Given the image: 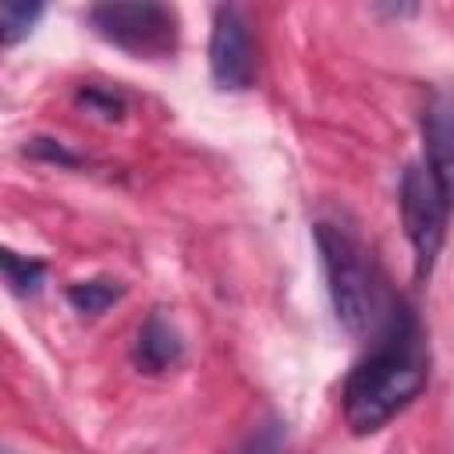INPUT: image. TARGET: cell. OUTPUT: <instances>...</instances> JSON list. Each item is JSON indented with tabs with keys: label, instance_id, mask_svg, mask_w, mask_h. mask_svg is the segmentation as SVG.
I'll use <instances>...</instances> for the list:
<instances>
[{
	"label": "cell",
	"instance_id": "52a82bcc",
	"mask_svg": "<svg viewBox=\"0 0 454 454\" xmlns=\"http://www.w3.org/2000/svg\"><path fill=\"white\" fill-rule=\"evenodd\" d=\"M181 355H184V340H181L177 326L163 312H149L135 333V348H131L135 365L142 372H163V369L177 365Z\"/></svg>",
	"mask_w": 454,
	"mask_h": 454
},
{
	"label": "cell",
	"instance_id": "30bf717a",
	"mask_svg": "<svg viewBox=\"0 0 454 454\" xmlns=\"http://www.w3.org/2000/svg\"><path fill=\"white\" fill-rule=\"evenodd\" d=\"M39 18H43V4L4 0L0 4V39H4V46H14L18 39H25Z\"/></svg>",
	"mask_w": 454,
	"mask_h": 454
},
{
	"label": "cell",
	"instance_id": "8fae6325",
	"mask_svg": "<svg viewBox=\"0 0 454 454\" xmlns=\"http://www.w3.org/2000/svg\"><path fill=\"white\" fill-rule=\"evenodd\" d=\"M238 454H287V426L277 415H266L262 422L252 426Z\"/></svg>",
	"mask_w": 454,
	"mask_h": 454
},
{
	"label": "cell",
	"instance_id": "ba28073f",
	"mask_svg": "<svg viewBox=\"0 0 454 454\" xmlns=\"http://www.w3.org/2000/svg\"><path fill=\"white\" fill-rule=\"evenodd\" d=\"M0 262H4V280H7L11 294H18V298L39 294V287H43V280H46V262H43V259L21 255V252H14V248H4Z\"/></svg>",
	"mask_w": 454,
	"mask_h": 454
},
{
	"label": "cell",
	"instance_id": "6da1fadb",
	"mask_svg": "<svg viewBox=\"0 0 454 454\" xmlns=\"http://www.w3.org/2000/svg\"><path fill=\"white\" fill-rule=\"evenodd\" d=\"M429 380L426 330L408 301H394L380 323L372 348L355 362L344 380L340 408L355 436L380 433L397 419Z\"/></svg>",
	"mask_w": 454,
	"mask_h": 454
},
{
	"label": "cell",
	"instance_id": "9c48e42d",
	"mask_svg": "<svg viewBox=\"0 0 454 454\" xmlns=\"http://www.w3.org/2000/svg\"><path fill=\"white\" fill-rule=\"evenodd\" d=\"M124 294V284L121 280H110V277H92V280H78L67 287V301L85 312V316H99L106 312L117 298Z\"/></svg>",
	"mask_w": 454,
	"mask_h": 454
},
{
	"label": "cell",
	"instance_id": "277c9868",
	"mask_svg": "<svg viewBox=\"0 0 454 454\" xmlns=\"http://www.w3.org/2000/svg\"><path fill=\"white\" fill-rule=\"evenodd\" d=\"M89 25L106 43H114L128 53H138V57H163L177 43V14L156 0L96 4V7H89Z\"/></svg>",
	"mask_w": 454,
	"mask_h": 454
},
{
	"label": "cell",
	"instance_id": "3957f363",
	"mask_svg": "<svg viewBox=\"0 0 454 454\" xmlns=\"http://www.w3.org/2000/svg\"><path fill=\"white\" fill-rule=\"evenodd\" d=\"M397 206L404 220V234L415 252V277L426 280L436 266L447 234V199L436 188L433 174L422 163H408L397 184Z\"/></svg>",
	"mask_w": 454,
	"mask_h": 454
},
{
	"label": "cell",
	"instance_id": "5b68a950",
	"mask_svg": "<svg viewBox=\"0 0 454 454\" xmlns=\"http://www.w3.org/2000/svg\"><path fill=\"white\" fill-rule=\"evenodd\" d=\"M209 74L220 89L241 92L255 78V57H252V32L234 4H220L213 11V32H209Z\"/></svg>",
	"mask_w": 454,
	"mask_h": 454
},
{
	"label": "cell",
	"instance_id": "4fadbf2b",
	"mask_svg": "<svg viewBox=\"0 0 454 454\" xmlns=\"http://www.w3.org/2000/svg\"><path fill=\"white\" fill-rule=\"evenodd\" d=\"M25 153H28V156H35V160L60 163V167H78V163H82V160H78L67 145H60L57 138H32V142L25 145Z\"/></svg>",
	"mask_w": 454,
	"mask_h": 454
},
{
	"label": "cell",
	"instance_id": "5bb4252c",
	"mask_svg": "<svg viewBox=\"0 0 454 454\" xmlns=\"http://www.w3.org/2000/svg\"><path fill=\"white\" fill-rule=\"evenodd\" d=\"M380 11H383V14H415L419 7H401V4H397V7H380Z\"/></svg>",
	"mask_w": 454,
	"mask_h": 454
},
{
	"label": "cell",
	"instance_id": "7a4b0ae2",
	"mask_svg": "<svg viewBox=\"0 0 454 454\" xmlns=\"http://www.w3.org/2000/svg\"><path fill=\"white\" fill-rule=\"evenodd\" d=\"M312 234L319 245V259H323L337 323L355 337L369 333L376 326V319L387 312H383L380 273H376V262H372L365 241L351 227L333 223V220H319Z\"/></svg>",
	"mask_w": 454,
	"mask_h": 454
},
{
	"label": "cell",
	"instance_id": "8992f818",
	"mask_svg": "<svg viewBox=\"0 0 454 454\" xmlns=\"http://www.w3.org/2000/svg\"><path fill=\"white\" fill-rule=\"evenodd\" d=\"M419 128H422V145H426V170L443 192L447 209H454V99L433 96L422 106Z\"/></svg>",
	"mask_w": 454,
	"mask_h": 454
},
{
	"label": "cell",
	"instance_id": "7c38bea8",
	"mask_svg": "<svg viewBox=\"0 0 454 454\" xmlns=\"http://www.w3.org/2000/svg\"><path fill=\"white\" fill-rule=\"evenodd\" d=\"M78 103H85L89 110H96L103 117H121L124 114V99L117 92H106V89H96V85H85L78 92Z\"/></svg>",
	"mask_w": 454,
	"mask_h": 454
}]
</instances>
